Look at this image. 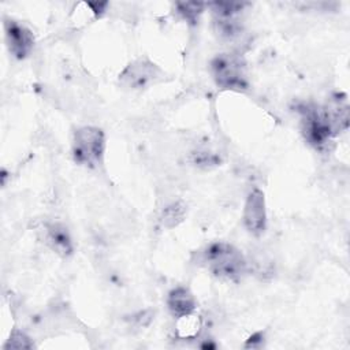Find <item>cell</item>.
<instances>
[{
	"label": "cell",
	"instance_id": "11",
	"mask_svg": "<svg viewBox=\"0 0 350 350\" xmlns=\"http://www.w3.org/2000/svg\"><path fill=\"white\" fill-rule=\"evenodd\" d=\"M186 216V205L182 201H174L167 205L160 216V221L167 228H174L183 221Z\"/></svg>",
	"mask_w": 350,
	"mask_h": 350
},
{
	"label": "cell",
	"instance_id": "4",
	"mask_svg": "<svg viewBox=\"0 0 350 350\" xmlns=\"http://www.w3.org/2000/svg\"><path fill=\"white\" fill-rule=\"evenodd\" d=\"M301 130L308 144L321 148L335 135L325 108L306 105L301 111Z\"/></svg>",
	"mask_w": 350,
	"mask_h": 350
},
{
	"label": "cell",
	"instance_id": "15",
	"mask_svg": "<svg viewBox=\"0 0 350 350\" xmlns=\"http://www.w3.org/2000/svg\"><path fill=\"white\" fill-rule=\"evenodd\" d=\"M86 5H88V7L90 8V11H93L96 15H101V14L105 11L108 3H107V1H104V3H86Z\"/></svg>",
	"mask_w": 350,
	"mask_h": 350
},
{
	"label": "cell",
	"instance_id": "3",
	"mask_svg": "<svg viewBox=\"0 0 350 350\" xmlns=\"http://www.w3.org/2000/svg\"><path fill=\"white\" fill-rule=\"evenodd\" d=\"M105 152L104 131L96 126H82L75 130L72 138L74 160L88 168H96L103 163Z\"/></svg>",
	"mask_w": 350,
	"mask_h": 350
},
{
	"label": "cell",
	"instance_id": "13",
	"mask_svg": "<svg viewBox=\"0 0 350 350\" xmlns=\"http://www.w3.org/2000/svg\"><path fill=\"white\" fill-rule=\"evenodd\" d=\"M178 12L182 15L183 19L189 21L190 23H196L198 21V16L204 11L205 4L200 1H185V3H178Z\"/></svg>",
	"mask_w": 350,
	"mask_h": 350
},
{
	"label": "cell",
	"instance_id": "14",
	"mask_svg": "<svg viewBox=\"0 0 350 350\" xmlns=\"http://www.w3.org/2000/svg\"><path fill=\"white\" fill-rule=\"evenodd\" d=\"M193 163L198 167H204V168H209L213 165L219 164V157L215 153L206 152V150H197L193 153Z\"/></svg>",
	"mask_w": 350,
	"mask_h": 350
},
{
	"label": "cell",
	"instance_id": "2",
	"mask_svg": "<svg viewBox=\"0 0 350 350\" xmlns=\"http://www.w3.org/2000/svg\"><path fill=\"white\" fill-rule=\"evenodd\" d=\"M211 74L220 89L246 90L249 86L246 62L239 53L224 52L211 60Z\"/></svg>",
	"mask_w": 350,
	"mask_h": 350
},
{
	"label": "cell",
	"instance_id": "12",
	"mask_svg": "<svg viewBox=\"0 0 350 350\" xmlns=\"http://www.w3.org/2000/svg\"><path fill=\"white\" fill-rule=\"evenodd\" d=\"M34 345L27 334H25L21 329H14L11 331L7 342L4 343L3 349L4 350H27L31 349Z\"/></svg>",
	"mask_w": 350,
	"mask_h": 350
},
{
	"label": "cell",
	"instance_id": "8",
	"mask_svg": "<svg viewBox=\"0 0 350 350\" xmlns=\"http://www.w3.org/2000/svg\"><path fill=\"white\" fill-rule=\"evenodd\" d=\"M44 242L60 257H68L74 252L67 227L57 221L44 224Z\"/></svg>",
	"mask_w": 350,
	"mask_h": 350
},
{
	"label": "cell",
	"instance_id": "9",
	"mask_svg": "<svg viewBox=\"0 0 350 350\" xmlns=\"http://www.w3.org/2000/svg\"><path fill=\"white\" fill-rule=\"evenodd\" d=\"M167 306L174 317L194 313L197 302L193 293L187 287L178 286L172 288L167 295Z\"/></svg>",
	"mask_w": 350,
	"mask_h": 350
},
{
	"label": "cell",
	"instance_id": "7",
	"mask_svg": "<svg viewBox=\"0 0 350 350\" xmlns=\"http://www.w3.org/2000/svg\"><path fill=\"white\" fill-rule=\"evenodd\" d=\"M4 33L10 53L16 59H25L33 49V33L25 25L14 19H4Z\"/></svg>",
	"mask_w": 350,
	"mask_h": 350
},
{
	"label": "cell",
	"instance_id": "6",
	"mask_svg": "<svg viewBox=\"0 0 350 350\" xmlns=\"http://www.w3.org/2000/svg\"><path fill=\"white\" fill-rule=\"evenodd\" d=\"M243 224L246 230L254 237H260L265 231V227H267L265 197L262 190L257 187H254L246 198L245 208H243Z\"/></svg>",
	"mask_w": 350,
	"mask_h": 350
},
{
	"label": "cell",
	"instance_id": "10",
	"mask_svg": "<svg viewBox=\"0 0 350 350\" xmlns=\"http://www.w3.org/2000/svg\"><path fill=\"white\" fill-rule=\"evenodd\" d=\"M201 328H202L201 319L198 316H196L194 313L176 317L175 331H176V336L179 339H185V340L196 339L200 335Z\"/></svg>",
	"mask_w": 350,
	"mask_h": 350
},
{
	"label": "cell",
	"instance_id": "1",
	"mask_svg": "<svg viewBox=\"0 0 350 350\" xmlns=\"http://www.w3.org/2000/svg\"><path fill=\"white\" fill-rule=\"evenodd\" d=\"M201 261L213 276L228 282H239L249 268L243 253L227 242L208 245L202 252Z\"/></svg>",
	"mask_w": 350,
	"mask_h": 350
},
{
	"label": "cell",
	"instance_id": "5",
	"mask_svg": "<svg viewBox=\"0 0 350 350\" xmlns=\"http://www.w3.org/2000/svg\"><path fill=\"white\" fill-rule=\"evenodd\" d=\"M161 70L149 59L139 57L131 62L119 75V83L131 90H141L161 78Z\"/></svg>",
	"mask_w": 350,
	"mask_h": 350
}]
</instances>
